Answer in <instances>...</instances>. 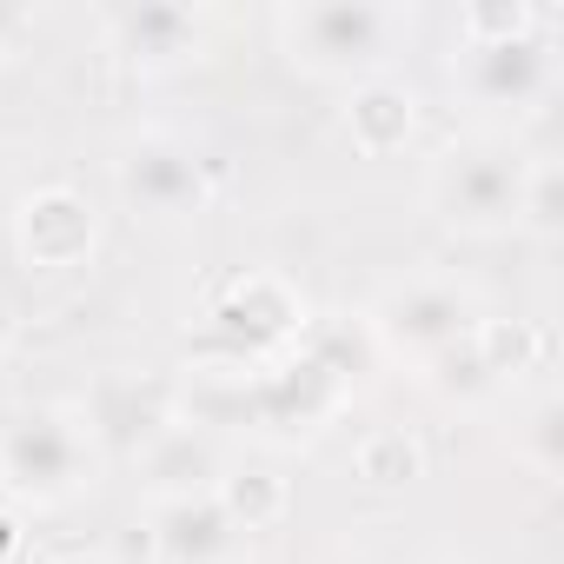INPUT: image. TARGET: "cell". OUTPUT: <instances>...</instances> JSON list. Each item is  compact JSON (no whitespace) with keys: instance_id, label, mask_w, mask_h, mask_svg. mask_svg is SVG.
Returning <instances> with one entry per match:
<instances>
[{"instance_id":"cell-15","label":"cell","mask_w":564,"mask_h":564,"mask_svg":"<svg viewBox=\"0 0 564 564\" xmlns=\"http://www.w3.org/2000/svg\"><path fill=\"white\" fill-rule=\"evenodd\" d=\"M518 232L531 239H564V166L557 160H524V193H518Z\"/></svg>"},{"instance_id":"cell-9","label":"cell","mask_w":564,"mask_h":564,"mask_svg":"<svg viewBox=\"0 0 564 564\" xmlns=\"http://www.w3.org/2000/svg\"><path fill=\"white\" fill-rule=\"evenodd\" d=\"M94 239H100V213H94V199L74 193V186H34V193L21 199V213H14V246H21V259L41 265V272L87 265Z\"/></svg>"},{"instance_id":"cell-18","label":"cell","mask_w":564,"mask_h":564,"mask_svg":"<svg viewBox=\"0 0 564 564\" xmlns=\"http://www.w3.org/2000/svg\"><path fill=\"white\" fill-rule=\"evenodd\" d=\"M359 478H372V485H405V478H419V445H412L405 432H372V438L359 445Z\"/></svg>"},{"instance_id":"cell-16","label":"cell","mask_w":564,"mask_h":564,"mask_svg":"<svg viewBox=\"0 0 564 564\" xmlns=\"http://www.w3.org/2000/svg\"><path fill=\"white\" fill-rule=\"evenodd\" d=\"M538 28H551V14L524 8V0H471V8H458V41H518Z\"/></svg>"},{"instance_id":"cell-20","label":"cell","mask_w":564,"mask_h":564,"mask_svg":"<svg viewBox=\"0 0 564 564\" xmlns=\"http://www.w3.org/2000/svg\"><path fill=\"white\" fill-rule=\"evenodd\" d=\"M21 544V505L8 498V485H0V557H8Z\"/></svg>"},{"instance_id":"cell-6","label":"cell","mask_w":564,"mask_h":564,"mask_svg":"<svg viewBox=\"0 0 564 564\" xmlns=\"http://www.w3.org/2000/svg\"><path fill=\"white\" fill-rule=\"evenodd\" d=\"M452 87L485 107V113H505V120H524L551 100L557 87V54H551V28L538 34H518V41H458V61H452Z\"/></svg>"},{"instance_id":"cell-19","label":"cell","mask_w":564,"mask_h":564,"mask_svg":"<svg viewBox=\"0 0 564 564\" xmlns=\"http://www.w3.org/2000/svg\"><path fill=\"white\" fill-rule=\"evenodd\" d=\"M28 34V8H14V0H0V61L14 54V41Z\"/></svg>"},{"instance_id":"cell-1","label":"cell","mask_w":564,"mask_h":564,"mask_svg":"<svg viewBox=\"0 0 564 564\" xmlns=\"http://www.w3.org/2000/svg\"><path fill=\"white\" fill-rule=\"evenodd\" d=\"M279 54L313 80H379L412 41V8L392 0H293L272 14Z\"/></svg>"},{"instance_id":"cell-7","label":"cell","mask_w":564,"mask_h":564,"mask_svg":"<svg viewBox=\"0 0 564 564\" xmlns=\"http://www.w3.org/2000/svg\"><path fill=\"white\" fill-rule=\"evenodd\" d=\"M300 300L286 279H272V272H252L239 279V286L213 306V339L232 352V372H259V359H272L279 346H293L300 339Z\"/></svg>"},{"instance_id":"cell-2","label":"cell","mask_w":564,"mask_h":564,"mask_svg":"<svg viewBox=\"0 0 564 564\" xmlns=\"http://www.w3.org/2000/svg\"><path fill=\"white\" fill-rule=\"evenodd\" d=\"M94 425L67 405H28L0 419V485L21 511H61L94 485Z\"/></svg>"},{"instance_id":"cell-14","label":"cell","mask_w":564,"mask_h":564,"mask_svg":"<svg viewBox=\"0 0 564 564\" xmlns=\"http://www.w3.org/2000/svg\"><path fill=\"white\" fill-rule=\"evenodd\" d=\"M213 498L226 505V518H232L246 538L286 518V478H272V471H219Z\"/></svg>"},{"instance_id":"cell-21","label":"cell","mask_w":564,"mask_h":564,"mask_svg":"<svg viewBox=\"0 0 564 564\" xmlns=\"http://www.w3.org/2000/svg\"><path fill=\"white\" fill-rule=\"evenodd\" d=\"M54 564H113V557H100V551H61Z\"/></svg>"},{"instance_id":"cell-3","label":"cell","mask_w":564,"mask_h":564,"mask_svg":"<svg viewBox=\"0 0 564 564\" xmlns=\"http://www.w3.org/2000/svg\"><path fill=\"white\" fill-rule=\"evenodd\" d=\"M524 193V160L505 140H458L432 160L425 199L452 232H511Z\"/></svg>"},{"instance_id":"cell-13","label":"cell","mask_w":564,"mask_h":564,"mask_svg":"<svg viewBox=\"0 0 564 564\" xmlns=\"http://www.w3.org/2000/svg\"><path fill=\"white\" fill-rule=\"evenodd\" d=\"M412 127H419V94L405 87V80H359L352 87V107H346V133H352V147L366 153V160H386V153H399L405 140H412Z\"/></svg>"},{"instance_id":"cell-8","label":"cell","mask_w":564,"mask_h":564,"mask_svg":"<svg viewBox=\"0 0 564 564\" xmlns=\"http://www.w3.org/2000/svg\"><path fill=\"white\" fill-rule=\"evenodd\" d=\"M113 180L127 193V206L153 213V219H180V213H199L213 180H206V160L186 147V140H166V133H147L133 140L120 160H113Z\"/></svg>"},{"instance_id":"cell-17","label":"cell","mask_w":564,"mask_h":564,"mask_svg":"<svg viewBox=\"0 0 564 564\" xmlns=\"http://www.w3.org/2000/svg\"><path fill=\"white\" fill-rule=\"evenodd\" d=\"M518 452L531 458L538 478H557V471H564V405H557V399H538V405H531Z\"/></svg>"},{"instance_id":"cell-11","label":"cell","mask_w":564,"mask_h":564,"mask_svg":"<svg viewBox=\"0 0 564 564\" xmlns=\"http://www.w3.org/2000/svg\"><path fill=\"white\" fill-rule=\"evenodd\" d=\"M107 41H113L133 67H180V61L199 54L206 14H193V8H160V0H147V8H113V14H107Z\"/></svg>"},{"instance_id":"cell-10","label":"cell","mask_w":564,"mask_h":564,"mask_svg":"<svg viewBox=\"0 0 564 564\" xmlns=\"http://www.w3.org/2000/svg\"><path fill=\"white\" fill-rule=\"evenodd\" d=\"M246 531L226 518V505L206 498H173L153 505V557L160 564H239Z\"/></svg>"},{"instance_id":"cell-12","label":"cell","mask_w":564,"mask_h":564,"mask_svg":"<svg viewBox=\"0 0 564 564\" xmlns=\"http://www.w3.org/2000/svg\"><path fill=\"white\" fill-rule=\"evenodd\" d=\"M140 478H147V498L153 505H173V498H206L219 485V452L193 432V425H160L140 452Z\"/></svg>"},{"instance_id":"cell-4","label":"cell","mask_w":564,"mask_h":564,"mask_svg":"<svg viewBox=\"0 0 564 564\" xmlns=\"http://www.w3.org/2000/svg\"><path fill=\"white\" fill-rule=\"evenodd\" d=\"M372 339H379V352L386 359H399V366H438L445 352H458L478 326H485V313H478V300L465 293V286H452V279H412V286H392L379 306H372Z\"/></svg>"},{"instance_id":"cell-5","label":"cell","mask_w":564,"mask_h":564,"mask_svg":"<svg viewBox=\"0 0 564 564\" xmlns=\"http://www.w3.org/2000/svg\"><path fill=\"white\" fill-rule=\"evenodd\" d=\"M346 399H352V372L326 346H306L246 379V419L265 425L272 438H313L346 412Z\"/></svg>"}]
</instances>
